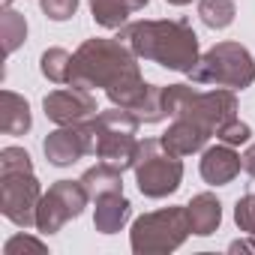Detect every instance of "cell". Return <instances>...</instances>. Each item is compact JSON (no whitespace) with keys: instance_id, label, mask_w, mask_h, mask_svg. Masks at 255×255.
Segmentation results:
<instances>
[{"instance_id":"12","label":"cell","mask_w":255,"mask_h":255,"mask_svg":"<svg viewBox=\"0 0 255 255\" xmlns=\"http://www.w3.org/2000/svg\"><path fill=\"white\" fill-rule=\"evenodd\" d=\"M207 138H210V132L204 129V126H198V123H192L186 117H177L159 141L165 144V150H171L177 156H189V153L201 150Z\"/></svg>"},{"instance_id":"25","label":"cell","mask_w":255,"mask_h":255,"mask_svg":"<svg viewBox=\"0 0 255 255\" xmlns=\"http://www.w3.org/2000/svg\"><path fill=\"white\" fill-rule=\"evenodd\" d=\"M3 252H6V255H18V252H45V243H42V240H33V237H27V234H15L12 240H6Z\"/></svg>"},{"instance_id":"15","label":"cell","mask_w":255,"mask_h":255,"mask_svg":"<svg viewBox=\"0 0 255 255\" xmlns=\"http://www.w3.org/2000/svg\"><path fill=\"white\" fill-rule=\"evenodd\" d=\"M186 213H189L192 234H198V237L213 234V231L219 228V222H222V204H219L216 195H210V192L195 195V198L186 204Z\"/></svg>"},{"instance_id":"17","label":"cell","mask_w":255,"mask_h":255,"mask_svg":"<svg viewBox=\"0 0 255 255\" xmlns=\"http://www.w3.org/2000/svg\"><path fill=\"white\" fill-rule=\"evenodd\" d=\"M123 171L111 162H99L93 168H87L81 174V183L84 189L90 192V198H99V195H108V192H123Z\"/></svg>"},{"instance_id":"23","label":"cell","mask_w":255,"mask_h":255,"mask_svg":"<svg viewBox=\"0 0 255 255\" xmlns=\"http://www.w3.org/2000/svg\"><path fill=\"white\" fill-rule=\"evenodd\" d=\"M234 219L240 225V231L255 237V195H243L234 207Z\"/></svg>"},{"instance_id":"2","label":"cell","mask_w":255,"mask_h":255,"mask_svg":"<svg viewBox=\"0 0 255 255\" xmlns=\"http://www.w3.org/2000/svg\"><path fill=\"white\" fill-rule=\"evenodd\" d=\"M135 57L153 60L165 69L189 72L198 63V36L189 21H132L120 27V36Z\"/></svg>"},{"instance_id":"7","label":"cell","mask_w":255,"mask_h":255,"mask_svg":"<svg viewBox=\"0 0 255 255\" xmlns=\"http://www.w3.org/2000/svg\"><path fill=\"white\" fill-rule=\"evenodd\" d=\"M39 201H42V192H39V180L33 177V168L0 171V213L12 225L18 228L36 225Z\"/></svg>"},{"instance_id":"22","label":"cell","mask_w":255,"mask_h":255,"mask_svg":"<svg viewBox=\"0 0 255 255\" xmlns=\"http://www.w3.org/2000/svg\"><path fill=\"white\" fill-rule=\"evenodd\" d=\"M24 168H33L27 150H21V147H3L0 150V171H24Z\"/></svg>"},{"instance_id":"19","label":"cell","mask_w":255,"mask_h":255,"mask_svg":"<svg viewBox=\"0 0 255 255\" xmlns=\"http://www.w3.org/2000/svg\"><path fill=\"white\" fill-rule=\"evenodd\" d=\"M39 69L48 81L54 84H69V72H72V54L63 48H48L39 60Z\"/></svg>"},{"instance_id":"21","label":"cell","mask_w":255,"mask_h":255,"mask_svg":"<svg viewBox=\"0 0 255 255\" xmlns=\"http://www.w3.org/2000/svg\"><path fill=\"white\" fill-rule=\"evenodd\" d=\"M249 135H252V129H249V126L246 123H240L237 117L234 120H228V123H222L219 126V129H216V138L219 141H225V144H246L249 141Z\"/></svg>"},{"instance_id":"6","label":"cell","mask_w":255,"mask_h":255,"mask_svg":"<svg viewBox=\"0 0 255 255\" xmlns=\"http://www.w3.org/2000/svg\"><path fill=\"white\" fill-rule=\"evenodd\" d=\"M189 231H192V225H189L186 207L153 210V213H144V216L135 219V225H132V249L138 255H144V252H171L186 240Z\"/></svg>"},{"instance_id":"28","label":"cell","mask_w":255,"mask_h":255,"mask_svg":"<svg viewBox=\"0 0 255 255\" xmlns=\"http://www.w3.org/2000/svg\"><path fill=\"white\" fill-rule=\"evenodd\" d=\"M171 6H186V3H192V0H168Z\"/></svg>"},{"instance_id":"13","label":"cell","mask_w":255,"mask_h":255,"mask_svg":"<svg viewBox=\"0 0 255 255\" xmlns=\"http://www.w3.org/2000/svg\"><path fill=\"white\" fill-rule=\"evenodd\" d=\"M132 204L123 198V192H108L96 198V213H93V225L102 234H117L123 228V222L129 219Z\"/></svg>"},{"instance_id":"10","label":"cell","mask_w":255,"mask_h":255,"mask_svg":"<svg viewBox=\"0 0 255 255\" xmlns=\"http://www.w3.org/2000/svg\"><path fill=\"white\" fill-rule=\"evenodd\" d=\"M42 108H45V117L54 120L57 126H72V123H87L96 117V99L87 87H78V84H69V87H60V90H51L45 99H42Z\"/></svg>"},{"instance_id":"20","label":"cell","mask_w":255,"mask_h":255,"mask_svg":"<svg viewBox=\"0 0 255 255\" xmlns=\"http://www.w3.org/2000/svg\"><path fill=\"white\" fill-rule=\"evenodd\" d=\"M0 36H3V51L12 54L27 39V21H24V15H18L12 9H3V12H0Z\"/></svg>"},{"instance_id":"11","label":"cell","mask_w":255,"mask_h":255,"mask_svg":"<svg viewBox=\"0 0 255 255\" xmlns=\"http://www.w3.org/2000/svg\"><path fill=\"white\" fill-rule=\"evenodd\" d=\"M243 168V159L231 150V144H216V147H207L204 156H201V177L210 183V186H222V183H231Z\"/></svg>"},{"instance_id":"18","label":"cell","mask_w":255,"mask_h":255,"mask_svg":"<svg viewBox=\"0 0 255 255\" xmlns=\"http://www.w3.org/2000/svg\"><path fill=\"white\" fill-rule=\"evenodd\" d=\"M237 9L234 0H198V18L210 27V30H222L234 21Z\"/></svg>"},{"instance_id":"5","label":"cell","mask_w":255,"mask_h":255,"mask_svg":"<svg viewBox=\"0 0 255 255\" xmlns=\"http://www.w3.org/2000/svg\"><path fill=\"white\" fill-rule=\"evenodd\" d=\"M132 168H135L138 189L147 198H165L183 180V162H180V156L171 153V150H165V144L159 138L138 141V156H135Z\"/></svg>"},{"instance_id":"27","label":"cell","mask_w":255,"mask_h":255,"mask_svg":"<svg viewBox=\"0 0 255 255\" xmlns=\"http://www.w3.org/2000/svg\"><path fill=\"white\" fill-rule=\"evenodd\" d=\"M243 249H255V240H237V243H231V252H243Z\"/></svg>"},{"instance_id":"29","label":"cell","mask_w":255,"mask_h":255,"mask_svg":"<svg viewBox=\"0 0 255 255\" xmlns=\"http://www.w3.org/2000/svg\"><path fill=\"white\" fill-rule=\"evenodd\" d=\"M9 3H12V0H3V9H9Z\"/></svg>"},{"instance_id":"9","label":"cell","mask_w":255,"mask_h":255,"mask_svg":"<svg viewBox=\"0 0 255 255\" xmlns=\"http://www.w3.org/2000/svg\"><path fill=\"white\" fill-rule=\"evenodd\" d=\"M96 147V132H93V120L87 123H72V126H60L57 132H51L45 141H42V150H45V159L51 165H72L78 162L81 156L93 153Z\"/></svg>"},{"instance_id":"3","label":"cell","mask_w":255,"mask_h":255,"mask_svg":"<svg viewBox=\"0 0 255 255\" xmlns=\"http://www.w3.org/2000/svg\"><path fill=\"white\" fill-rule=\"evenodd\" d=\"M138 117L129 108H108L99 111L93 117V132H96V147L93 156L102 162L123 168H132L135 156H138V141H135V129H138Z\"/></svg>"},{"instance_id":"26","label":"cell","mask_w":255,"mask_h":255,"mask_svg":"<svg viewBox=\"0 0 255 255\" xmlns=\"http://www.w3.org/2000/svg\"><path fill=\"white\" fill-rule=\"evenodd\" d=\"M240 159H243V171H246V174H252V177H255V141H252V144H249V147H246V153H243V156H240Z\"/></svg>"},{"instance_id":"8","label":"cell","mask_w":255,"mask_h":255,"mask_svg":"<svg viewBox=\"0 0 255 255\" xmlns=\"http://www.w3.org/2000/svg\"><path fill=\"white\" fill-rule=\"evenodd\" d=\"M87 201H90V192L84 189L81 180H57L54 186H48V192L36 207V228L42 234L60 231L69 219L81 216Z\"/></svg>"},{"instance_id":"1","label":"cell","mask_w":255,"mask_h":255,"mask_svg":"<svg viewBox=\"0 0 255 255\" xmlns=\"http://www.w3.org/2000/svg\"><path fill=\"white\" fill-rule=\"evenodd\" d=\"M69 84L78 87H105L108 99L132 114L144 105L150 84L141 78L132 48L123 39H87L72 54Z\"/></svg>"},{"instance_id":"14","label":"cell","mask_w":255,"mask_h":255,"mask_svg":"<svg viewBox=\"0 0 255 255\" xmlns=\"http://www.w3.org/2000/svg\"><path fill=\"white\" fill-rule=\"evenodd\" d=\"M30 105L24 96L3 90L0 93V129L3 135H24L30 129Z\"/></svg>"},{"instance_id":"16","label":"cell","mask_w":255,"mask_h":255,"mask_svg":"<svg viewBox=\"0 0 255 255\" xmlns=\"http://www.w3.org/2000/svg\"><path fill=\"white\" fill-rule=\"evenodd\" d=\"M150 3V0H90V12H93V21L114 30L120 27L126 18H129L132 12L144 9Z\"/></svg>"},{"instance_id":"4","label":"cell","mask_w":255,"mask_h":255,"mask_svg":"<svg viewBox=\"0 0 255 255\" xmlns=\"http://www.w3.org/2000/svg\"><path fill=\"white\" fill-rule=\"evenodd\" d=\"M192 84H216L243 90L255 81V60L240 42H219L198 57V63L186 72Z\"/></svg>"},{"instance_id":"24","label":"cell","mask_w":255,"mask_h":255,"mask_svg":"<svg viewBox=\"0 0 255 255\" xmlns=\"http://www.w3.org/2000/svg\"><path fill=\"white\" fill-rule=\"evenodd\" d=\"M39 6H42V12H45L51 21H66V18L75 15L78 0H39Z\"/></svg>"}]
</instances>
